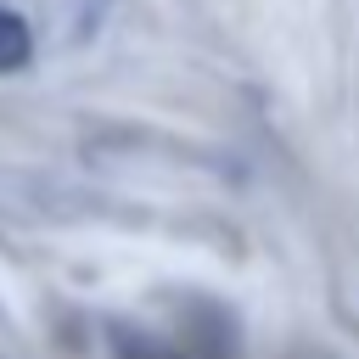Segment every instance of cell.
<instances>
[{"label":"cell","mask_w":359,"mask_h":359,"mask_svg":"<svg viewBox=\"0 0 359 359\" xmlns=\"http://www.w3.org/2000/svg\"><path fill=\"white\" fill-rule=\"evenodd\" d=\"M28 62H34V28H28L22 11L0 6V79L6 73H22Z\"/></svg>","instance_id":"6da1fadb"}]
</instances>
